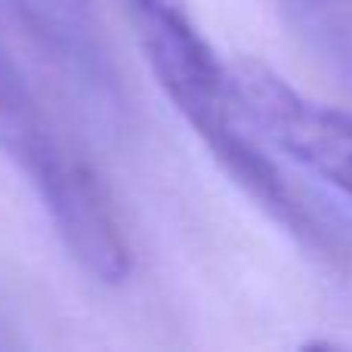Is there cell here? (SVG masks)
<instances>
[{
    "label": "cell",
    "instance_id": "6da1fadb",
    "mask_svg": "<svg viewBox=\"0 0 352 352\" xmlns=\"http://www.w3.org/2000/svg\"><path fill=\"white\" fill-rule=\"evenodd\" d=\"M140 19L146 59L173 105L188 118L195 133L213 148L226 167L263 207L275 213L291 232L316 241L312 217L300 207L278 167L263 155L248 133V115L232 87V74L198 34L179 0H130Z\"/></svg>",
    "mask_w": 352,
    "mask_h": 352
},
{
    "label": "cell",
    "instance_id": "7a4b0ae2",
    "mask_svg": "<svg viewBox=\"0 0 352 352\" xmlns=\"http://www.w3.org/2000/svg\"><path fill=\"white\" fill-rule=\"evenodd\" d=\"M229 74L250 127L352 204V115L303 96L263 62L241 59Z\"/></svg>",
    "mask_w": 352,
    "mask_h": 352
}]
</instances>
